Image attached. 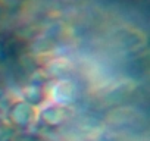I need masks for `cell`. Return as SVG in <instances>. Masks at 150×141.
Returning <instances> with one entry per match:
<instances>
[{
  "label": "cell",
  "instance_id": "cell-1",
  "mask_svg": "<svg viewBox=\"0 0 150 141\" xmlns=\"http://www.w3.org/2000/svg\"><path fill=\"white\" fill-rule=\"evenodd\" d=\"M9 119L12 122V125H16L19 128H27L33 119H34V110L33 106L27 104V103H15L11 107L9 112Z\"/></svg>",
  "mask_w": 150,
  "mask_h": 141
},
{
  "label": "cell",
  "instance_id": "cell-2",
  "mask_svg": "<svg viewBox=\"0 0 150 141\" xmlns=\"http://www.w3.org/2000/svg\"><path fill=\"white\" fill-rule=\"evenodd\" d=\"M68 107H63V106H53V107H49L46 109L43 113H41V123L47 128H57L60 126L66 119H68Z\"/></svg>",
  "mask_w": 150,
  "mask_h": 141
},
{
  "label": "cell",
  "instance_id": "cell-3",
  "mask_svg": "<svg viewBox=\"0 0 150 141\" xmlns=\"http://www.w3.org/2000/svg\"><path fill=\"white\" fill-rule=\"evenodd\" d=\"M15 129L11 125H0V141H11L13 138Z\"/></svg>",
  "mask_w": 150,
  "mask_h": 141
}]
</instances>
